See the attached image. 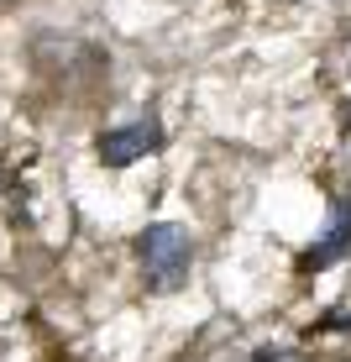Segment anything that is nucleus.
Returning a JSON list of instances; mask_svg holds the SVG:
<instances>
[{"instance_id": "2", "label": "nucleus", "mask_w": 351, "mask_h": 362, "mask_svg": "<svg viewBox=\"0 0 351 362\" xmlns=\"http://www.w3.org/2000/svg\"><path fill=\"white\" fill-rule=\"evenodd\" d=\"M95 147H100V163L126 168V163H136V158H147V153H157V147H162V127H157V121H136V127L105 132Z\"/></svg>"}, {"instance_id": "1", "label": "nucleus", "mask_w": 351, "mask_h": 362, "mask_svg": "<svg viewBox=\"0 0 351 362\" xmlns=\"http://www.w3.org/2000/svg\"><path fill=\"white\" fill-rule=\"evenodd\" d=\"M136 257H142L147 284H153L157 294H168V289H179V284L189 279L194 236H189V226H179V221H153V226L136 236Z\"/></svg>"}, {"instance_id": "3", "label": "nucleus", "mask_w": 351, "mask_h": 362, "mask_svg": "<svg viewBox=\"0 0 351 362\" xmlns=\"http://www.w3.org/2000/svg\"><path fill=\"white\" fill-rule=\"evenodd\" d=\"M346 252H351V205L335 199V205H331V231H325L320 247L304 252V268H331L335 257H346Z\"/></svg>"}]
</instances>
